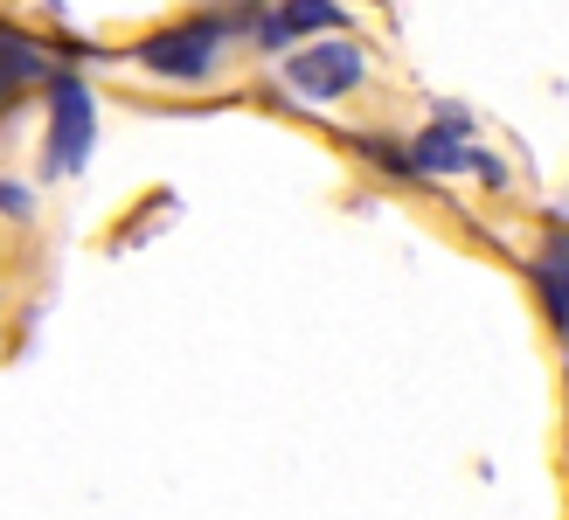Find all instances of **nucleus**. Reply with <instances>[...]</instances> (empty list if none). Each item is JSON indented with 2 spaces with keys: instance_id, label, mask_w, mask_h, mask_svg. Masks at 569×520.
I'll list each match as a JSON object with an SVG mask.
<instances>
[{
  "instance_id": "obj_2",
  "label": "nucleus",
  "mask_w": 569,
  "mask_h": 520,
  "mask_svg": "<svg viewBox=\"0 0 569 520\" xmlns=\"http://www.w3.org/2000/svg\"><path fill=\"white\" fill-rule=\"evenodd\" d=\"M368 77H376V56L348 36H312V42H292V49L271 56V83L292 104H312V111H333V104L361 98Z\"/></svg>"
},
{
  "instance_id": "obj_5",
  "label": "nucleus",
  "mask_w": 569,
  "mask_h": 520,
  "mask_svg": "<svg viewBox=\"0 0 569 520\" xmlns=\"http://www.w3.org/2000/svg\"><path fill=\"white\" fill-rule=\"evenodd\" d=\"M0 222H8V229H28V222H36V181L0 173Z\"/></svg>"
},
{
  "instance_id": "obj_1",
  "label": "nucleus",
  "mask_w": 569,
  "mask_h": 520,
  "mask_svg": "<svg viewBox=\"0 0 569 520\" xmlns=\"http://www.w3.org/2000/svg\"><path fill=\"white\" fill-rule=\"evenodd\" d=\"M230 56H237V36L222 28L216 8H194L181 21L153 28L126 49V70L147 77V83H167V91H216L230 77Z\"/></svg>"
},
{
  "instance_id": "obj_4",
  "label": "nucleus",
  "mask_w": 569,
  "mask_h": 520,
  "mask_svg": "<svg viewBox=\"0 0 569 520\" xmlns=\"http://www.w3.org/2000/svg\"><path fill=\"white\" fill-rule=\"evenodd\" d=\"M528 292H535V306H542L549 333L569 347V237H549L528 257Z\"/></svg>"
},
{
  "instance_id": "obj_3",
  "label": "nucleus",
  "mask_w": 569,
  "mask_h": 520,
  "mask_svg": "<svg viewBox=\"0 0 569 520\" xmlns=\"http://www.w3.org/2000/svg\"><path fill=\"white\" fill-rule=\"evenodd\" d=\"M56 77H63V56H56L36 28H21V21L0 14V119H8L21 98L49 91Z\"/></svg>"
}]
</instances>
